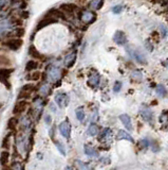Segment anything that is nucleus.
I'll list each match as a JSON object with an SVG mask.
<instances>
[{
  "label": "nucleus",
  "mask_w": 168,
  "mask_h": 170,
  "mask_svg": "<svg viewBox=\"0 0 168 170\" xmlns=\"http://www.w3.org/2000/svg\"><path fill=\"white\" fill-rule=\"evenodd\" d=\"M12 72H13L12 68H0V82L3 83L9 90L11 88L9 78L11 74H12Z\"/></svg>",
  "instance_id": "nucleus-1"
},
{
  "label": "nucleus",
  "mask_w": 168,
  "mask_h": 170,
  "mask_svg": "<svg viewBox=\"0 0 168 170\" xmlns=\"http://www.w3.org/2000/svg\"><path fill=\"white\" fill-rule=\"evenodd\" d=\"M29 107V102L27 100H19L18 102H16V104L14 105L13 108V114L16 116L20 115L23 112H26V110Z\"/></svg>",
  "instance_id": "nucleus-2"
},
{
  "label": "nucleus",
  "mask_w": 168,
  "mask_h": 170,
  "mask_svg": "<svg viewBox=\"0 0 168 170\" xmlns=\"http://www.w3.org/2000/svg\"><path fill=\"white\" fill-rule=\"evenodd\" d=\"M127 50L129 51V53H130L131 57H132L138 63L142 64V65H144V64H147L146 58H145V55L142 53L141 50H139V49H130V48L127 49Z\"/></svg>",
  "instance_id": "nucleus-3"
},
{
  "label": "nucleus",
  "mask_w": 168,
  "mask_h": 170,
  "mask_svg": "<svg viewBox=\"0 0 168 170\" xmlns=\"http://www.w3.org/2000/svg\"><path fill=\"white\" fill-rule=\"evenodd\" d=\"M22 40L21 38H10V40H8L7 41H4V45L8 47L9 49L13 50V51H16V50H19L21 48L22 46Z\"/></svg>",
  "instance_id": "nucleus-4"
},
{
  "label": "nucleus",
  "mask_w": 168,
  "mask_h": 170,
  "mask_svg": "<svg viewBox=\"0 0 168 170\" xmlns=\"http://www.w3.org/2000/svg\"><path fill=\"white\" fill-rule=\"evenodd\" d=\"M54 100H55L56 104H57L60 108H64V107H68V104H69V96L67 94H65V93L57 94L55 96Z\"/></svg>",
  "instance_id": "nucleus-5"
},
{
  "label": "nucleus",
  "mask_w": 168,
  "mask_h": 170,
  "mask_svg": "<svg viewBox=\"0 0 168 170\" xmlns=\"http://www.w3.org/2000/svg\"><path fill=\"white\" fill-rule=\"evenodd\" d=\"M140 113H141L142 117L144 118L145 121L149 122L151 123L152 122V119H153V114L151 112V110L146 105H142L141 108H140Z\"/></svg>",
  "instance_id": "nucleus-6"
},
{
  "label": "nucleus",
  "mask_w": 168,
  "mask_h": 170,
  "mask_svg": "<svg viewBox=\"0 0 168 170\" xmlns=\"http://www.w3.org/2000/svg\"><path fill=\"white\" fill-rule=\"evenodd\" d=\"M59 132L65 138L70 137V134H71V124H70V122L68 120L63 121L59 124Z\"/></svg>",
  "instance_id": "nucleus-7"
},
{
  "label": "nucleus",
  "mask_w": 168,
  "mask_h": 170,
  "mask_svg": "<svg viewBox=\"0 0 168 170\" xmlns=\"http://www.w3.org/2000/svg\"><path fill=\"white\" fill-rule=\"evenodd\" d=\"M80 19H82L83 23L86 25L92 24L95 20V14L93 12H91V11H85V12H83L82 15H80Z\"/></svg>",
  "instance_id": "nucleus-8"
},
{
  "label": "nucleus",
  "mask_w": 168,
  "mask_h": 170,
  "mask_svg": "<svg viewBox=\"0 0 168 170\" xmlns=\"http://www.w3.org/2000/svg\"><path fill=\"white\" fill-rule=\"evenodd\" d=\"M113 41L117 45H125L127 43V37H126V34L123 31H116L115 34L113 36Z\"/></svg>",
  "instance_id": "nucleus-9"
},
{
  "label": "nucleus",
  "mask_w": 168,
  "mask_h": 170,
  "mask_svg": "<svg viewBox=\"0 0 168 170\" xmlns=\"http://www.w3.org/2000/svg\"><path fill=\"white\" fill-rule=\"evenodd\" d=\"M54 23H56V19L55 18L50 17V16H48V17H44L43 19H41V20L38 23L37 30H40V29H43V28L49 26V25H51V24H54Z\"/></svg>",
  "instance_id": "nucleus-10"
},
{
  "label": "nucleus",
  "mask_w": 168,
  "mask_h": 170,
  "mask_svg": "<svg viewBox=\"0 0 168 170\" xmlns=\"http://www.w3.org/2000/svg\"><path fill=\"white\" fill-rule=\"evenodd\" d=\"M60 77V70L58 69L57 67H51L49 70V78L50 80L52 81V82H55V81H57L58 79H59Z\"/></svg>",
  "instance_id": "nucleus-11"
},
{
  "label": "nucleus",
  "mask_w": 168,
  "mask_h": 170,
  "mask_svg": "<svg viewBox=\"0 0 168 170\" xmlns=\"http://www.w3.org/2000/svg\"><path fill=\"white\" fill-rule=\"evenodd\" d=\"M120 119H121L123 124H124L128 130L129 131L132 130V122H131V118L127 115V114H122V115H120Z\"/></svg>",
  "instance_id": "nucleus-12"
},
{
  "label": "nucleus",
  "mask_w": 168,
  "mask_h": 170,
  "mask_svg": "<svg viewBox=\"0 0 168 170\" xmlns=\"http://www.w3.org/2000/svg\"><path fill=\"white\" fill-rule=\"evenodd\" d=\"M75 61H76V53L75 52H72V53L68 54L65 58V65L68 68H71L72 66L74 65Z\"/></svg>",
  "instance_id": "nucleus-13"
},
{
  "label": "nucleus",
  "mask_w": 168,
  "mask_h": 170,
  "mask_svg": "<svg viewBox=\"0 0 168 170\" xmlns=\"http://www.w3.org/2000/svg\"><path fill=\"white\" fill-rule=\"evenodd\" d=\"M84 151H85V154L88 155V156H91V157L99 156V152H97L93 147L89 146V145H85V146H84Z\"/></svg>",
  "instance_id": "nucleus-14"
},
{
  "label": "nucleus",
  "mask_w": 168,
  "mask_h": 170,
  "mask_svg": "<svg viewBox=\"0 0 168 170\" xmlns=\"http://www.w3.org/2000/svg\"><path fill=\"white\" fill-rule=\"evenodd\" d=\"M9 161H10V152L8 150H3L0 154V164L1 166L5 167L9 164Z\"/></svg>",
  "instance_id": "nucleus-15"
},
{
  "label": "nucleus",
  "mask_w": 168,
  "mask_h": 170,
  "mask_svg": "<svg viewBox=\"0 0 168 170\" xmlns=\"http://www.w3.org/2000/svg\"><path fill=\"white\" fill-rule=\"evenodd\" d=\"M11 65H12V61L10 60V58L4 54H0V67L10 68Z\"/></svg>",
  "instance_id": "nucleus-16"
},
{
  "label": "nucleus",
  "mask_w": 168,
  "mask_h": 170,
  "mask_svg": "<svg viewBox=\"0 0 168 170\" xmlns=\"http://www.w3.org/2000/svg\"><path fill=\"white\" fill-rule=\"evenodd\" d=\"M88 83H89V85H91V86H96L99 83V74H97L96 71H94L90 76V78H89Z\"/></svg>",
  "instance_id": "nucleus-17"
},
{
  "label": "nucleus",
  "mask_w": 168,
  "mask_h": 170,
  "mask_svg": "<svg viewBox=\"0 0 168 170\" xmlns=\"http://www.w3.org/2000/svg\"><path fill=\"white\" fill-rule=\"evenodd\" d=\"M17 124H18V118H17V117H11L9 120H8V124H7L8 130H10V131L16 130Z\"/></svg>",
  "instance_id": "nucleus-18"
},
{
  "label": "nucleus",
  "mask_w": 168,
  "mask_h": 170,
  "mask_svg": "<svg viewBox=\"0 0 168 170\" xmlns=\"http://www.w3.org/2000/svg\"><path fill=\"white\" fill-rule=\"evenodd\" d=\"M155 93L161 98H165L167 96V90L163 84H159L155 88Z\"/></svg>",
  "instance_id": "nucleus-19"
},
{
  "label": "nucleus",
  "mask_w": 168,
  "mask_h": 170,
  "mask_svg": "<svg viewBox=\"0 0 168 170\" xmlns=\"http://www.w3.org/2000/svg\"><path fill=\"white\" fill-rule=\"evenodd\" d=\"M117 139H125V140H128L130 143H133V138L128 134L126 131H123V130H120L119 133H117Z\"/></svg>",
  "instance_id": "nucleus-20"
},
{
  "label": "nucleus",
  "mask_w": 168,
  "mask_h": 170,
  "mask_svg": "<svg viewBox=\"0 0 168 170\" xmlns=\"http://www.w3.org/2000/svg\"><path fill=\"white\" fill-rule=\"evenodd\" d=\"M48 14L50 15V17H53V18H65L64 16H65V14H64L63 12H61L60 10H57V9H53L51 11H49L48 12Z\"/></svg>",
  "instance_id": "nucleus-21"
},
{
  "label": "nucleus",
  "mask_w": 168,
  "mask_h": 170,
  "mask_svg": "<svg viewBox=\"0 0 168 170\" xmlns=\"http://www.w3.org/2000/svg\"><path fill=\"white\" fill-rule=\"evenodd\" d=\"M29 54H30L33 58H38V60H39V58H43V54H41L40 52H39L34 46H30V48H29Z\"/></svg>",
  "instance_id": "nucleus-22"
},
{
  "label": "nucleus",
  "mask_w": 168,
  "mask_h": 170,
  "mask_svg": "<svg viewBox=\"0 0 168 170\" xmlns=\"http://www.w3.org/2000/svg\"><path fill=\"white\" fill-rule=\"evenodd\" d=\"M38 68V63L34 60H30L29 62L26 64V70L27 71H33Z\"/></svg>",
  "instance_id": "nucleus-23"
},
{
  "label": "nucleus",
  "mask_w": 168,
  "mask_h": 170,
  "mask_svg": "<svg viewBox=\"0 0 168 170\" xmlns=\"http://www.w3.org/2000/svg\"><path fill=\"white\" fill-rule=\"evenodd\" d=\"M87 132H88V134L90 136H95V135L99 134V128H97L96 124L91 123L90 125H89L88 131H87Z\"/></svg>",
  "instance_id": "nucleus-24"
},
{
  "label": "nucleus",
  "mask_w": 168,
  "mask_h": 170,
  "mask_svg": "<svg viewBox=\"0 0 168 170\" xmlns=\"http://www.w3.org/2000/svg\"><path fill=\"white\" fill-rule=\"evenodd\" d=\"M111 135H112V131L110 129H108V128H106V129H104L103 132L100 133L99 139L100 140H106V139H108L109 137H111Z\"/></svg>",
  "instance_id": "nucleus-25"
},
{
  "label": "nucleus",
  "mask_w": 168,
  "mask_h": 170,
  "mask_svg": "<svg viewBox=\"0 0 168 170\" xmlns=\"http://www.w3.org/2000/svg\"><path fill=\"white\" fill-rule=\"evenodd\" d=\"M40 76H41V74L39 71H34V72H32V74H28V77L26 78V79L29 80V81H33V82H35V81H38L39 79H40Z\"/></svg>",
  "instance_id": "nucleus-26"
},
{
  "label": "nucleus",
  "mask_w": 168,
  "mask_h": 170,
  "mask_svg": "<svg viewBox=\"0 0 168 170\" xmlns=\"http://www.w3.org/2000/svg\"><path fill=\"white\" fill-rule=\"evenodd\" d=\"M75 114H76V118L78 119V120H79V121L84 120V118H85V111H84L83 107H77L76 111H75Z\"/></svg>",
  "instance_id": "nucleus-27"
},
{
  "label": "nucleus",
  "mask_w": 168,
  "mask_h": 170,
  "mask_svg": "<svg viewBox=\"0 0 168 170\" xmlns=\"http://www.w3.org/2000/svg\"><path fill=\"white\" fill-rule=\"evenodd\" d=\"M34 90H35L34 84H31V83H28V84H24L23 86H22L20 90H21V91H24V93H29V94H31Z\"/></svg>",
  "instance_id": "nucleus-28"
},
{
  "label": "nucleus",
  "mask_w": 168,
  "mask_h": 170,
  "mask_svg": "<svg viewBox=\"0 0 168 170\" xmlns=\"http://www.w3.org/2000/svg\"><path fill=\"white\" fill-rule=\"evenodd\" d=\"M24 33H26V30L23 28H16L13 32V35L15 36V38H20L21 36L24 35Z\"/></svg>",
  "instance_id": "nucleus-29"
},
{
  "label": "nucleus",
  "mask_w": 168,
  "mask_h": 170,
  "mask_svg": "<svg viewBox=\"0 0 168 170\" xmlns=\"http://www.w3.org/2000/svg\"><path fill=\"white\" fill-rule=\"evenodd\" d=\"M60 8H61V10L65 11L67 14H72L75 10V7L72 4H63Z\"/></svg>",
  "instance_id": "nucleus-30"
},
{
  "label": "nucleus",
  "mask_w": 168,
  "mask_h": 170,
  "mask_svg": "<svg viewBox=\"0 0 168 170\" xmlns=\"http://www.w3.org/2000/svg\"><path fill=\"white\" fill-rule=\"evenodd\" d=\"M10 144H11V140H10V134H9V135H7V136H5V137L3 138V140H2L1 147L3 148L4 150H8V151H9Z\"/></svg>",
  "instance_id": "nucleus-31"
},
{
  "label": "nucleus",
  "mask_w": 168,
  "mask_h": 170,
  "mask_svg": "<svg viewBox=\"0 0 168 170\" xmlns=\"http://www.w3.org/2000/svg\"><path fill=\"white\" fill-rule=\"evenodd\" d=\"M90 5L92 9L95 10H99L102 8V5H104V1H100V0H95V1H91Z\"/></svg>",
  "instance_id": "nucleus-32"
},
{
  "label": "nucleus",
  "mask_w": 168,
  "mask_h": 170,
  "mask_svg": "<svg viewBox=\"0 0 168 170\" xmlns=\"http://www.w3.org/2000/svg\"><path fill=\"white\" fill-rule=\"evenodd\" d=\"M160 122L161 123H168V111H165L160 116Z\"/></svg>",
  "instance_id": "nucleus-33"
},
{
  "label": "nucleus",
  "mask_w": 168,
  "mask_h": 170,
  "mask_svg": "<svg viewBox=\"0 0 168 170\" xmlns=\"http://www.w3.org/2000/svg\"><path fill=\"white\" fill-rule=\"evenodd\" d=\"M76 165L78 166L79 170H90V167L87 165L86 163H83L80 161H76Z\"/></svg>",
  "instance_id": "nucleus-34"
},
{
  "label": "nucleus",
  "mask_w": 168,
  "mask_h": 170,
  "mask_svg": "<svg viewBox=\"0 0 168 170\" xmlns=\"http://www.w3.org/2000/svg\"><path fill=\"white\" fill-rule=\"evenodd\" d=\"M31 97V94L29 93H24V91H21L18 95V100H28Z\"/></svg>",
  "instance_id": "nucleus-35"
},
{
  "label": "nucleus",
  "mask_w": 168,
  "mask_h": 170,
  "mask_svg": "<svg viewBox=\"0 0 168 170\" xmlns=\"http://www.w3.org/2000/svg\"><path fill=\"white\" fill-rule=\"evenodd\" d=\"M55 146L56 148L58 149V151H59L63 155H66V150H65V147L63 146V144L59 143V141H56L55 143Z\"/></svg>",
  "instance_id": "nucleus-36"
},
{
  "label": "nucleus",
  "mask_w": 168,
  "mask_h": 170,
  "mask_svg": "<svg viewBox=\"0 0 168 170\" xmlns=\"http://www.w3.org/2000/svg\"><path fill=\"white\" fill-rule=\"evenodd\" d=\"M121 88H122V83L120 82V81H116L113 86V91L114 93H119V91L121 90Z\"/></svg>",
  "instance_id": "nucleus-37"
},
{
  "label": "nucleus",
  "mask_w": 168,
  "mask_h": 170,
  "mask_svg": "<svg viewBox=\"0 0 168 170\" xmlns=\"http://www.w3.org/2000/svg\"><path fill=\"white\" fill-rule=\"evenodd\" d=\"M132 78L134 80H136V81H141L142 80V72H140V71H134L132 72Z\"/></svg>",
  "instance_id": "nucleus-38"
},
{
  "label": "nucleus",
  "mask_w": 168,
  "mask_h": 170,
  "mask_svg": "<svg viewBox=\"0 0 168 170\" xmlns=\"http://www.w3.org/2000/svg\"><path fill=\"white\" fill-rule=\"evenodd\" d=\"M123 11V7L122 5H114L113 8H112V12L114 14H120Z\"/></svg>",
  "instance_id": "nucleus-39"
},
{
  "label": "nucleus",
  "mask_w": 168,
  "mask_h": 170,
  "mask_svg": "<svg viewBox=\"0 0 168 170\" xmlns=\"http://www.w3.org/2000/svg\"><path fill=\"white\" fill-rule=\"evenodd\" d=\"M140 144H141V146H142V147L147 148V147H148V145H149V141H148L147 139H143V140L140 141Z\"/></svg>",
  "instance_id": "nucleus-40"
},
{
  "label": "nucleus",
  "mask_w": 168,
  "mask_h": 170,
  "mask_svg": "<svg viewBox=\"0 0 168 170\" xmlns=\"http://www.w3.org/2000/svg\"><path fill=\"white\" fill-rule=\"evenodd\" d=\"M161 31H162V33H163V37H166L167 36V28L166 27H164V26H161Z\"/></svg>",
  "instance_id": "nucleus-41"
},
{
  "label": "nucleus",
  "mask_w": 168,
  "mask_h": 170,
  "mask_svg": "<svg viewBox=\"0 0 168 170\" xmlns=\"http://www.w3.org/2000/svg\"><path fill=\"white\" fill-rule=\"evenodd\" d=\"M146 47L148 48V50H149V51H152V50H153V47L150 45V41H146Z\"/></svg>",
  "instance_id": "nucleus-42"
},
{
  "label": "nucleus",
  "mask_w": 168,
  "mask_h": 170,
  "mask_svg": "<svg viewBox=\"0 0 168 170\" xmlns=\"http://www.w3.org/2000/svg\"><path fill=\"white\" fill-rule=\"evenodd\" d=\"M21 17L24 18V19H27L28 17H29V13H28V12H22L21 13Z\"/></svg>",
  "instance_id": "nucleus-43"
},
{
  "label": "nucleus",
  "mask_w": 168,
  "mask_h": 170,
  "mask_svg": "<svg viewBox=\"0 0 168 170\" xmlns=\"http://www.w3.org/2000/svg\"><path fill=\"white\" fill-rule=\"evenodd\" d=\"M44 120H46V122L48 124H50L51 123V117L50 116H46V119H44Z\"/></svg>",
  "instance_id": "nucleus-44"
},
{
  "label": "nucleus",
  "mask_w": 168,
  "mask_h": 170,
  "mask_svg": "<svg viewBox=\"0 0 168 170\" xmlns=\"http://www.w3.org/2000/svg\"><path fill=\"white\" fill-rule=\"evenodd\" d=\"M164 65L166 66L167 69H168V60H167V61H165V62H164Z\"/></svg>",
  "instance_id": "nucleus-45"
},
{
  "label": "nucleus",
  "mask_w": 168,
  "mask_h": 170,
  "mask_svg": "<svg viewBox=\"0 0 168 170\" xmlns=\"http://www.w3.org/2000/svg\"><path fill=\"white\" fill-rule=\"evenodd\" d=\"M66 170H73V169H72V167L68 166V167H66Z\"/></svg>",
  "instance_id": "nucleus-46"
}]
</instances>
